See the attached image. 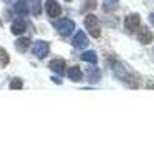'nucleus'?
<instances>
[{
	"mask_svg": "<svg viewBox=\"0 0 154 154\" xmlns=\"http://www.w3.org/2000/svg\"><path fill=\"white\" fill-rule=\"evenodd\" d=\"M108 63H109V66H111V71L114 74V77H117L119 80H122L123 83H126L130 88H139V79L131 74L130 71L126 69V66L123 65V63L120 60H117L116 57H109L108 59Z\"/></svg>",
	"mask_w": 154,
	"mask_h": 154,
	"instance_id": "f257e3e1",
	"label": "nucleus"
},
{
	"mask_svg": "<svg viewBox=\"0 0 154 154\" xmlns=\"http://www.w3.org/2000/svg\"><path fill=\"white\" fill-rule=\"evenodd\" d=\"M83 25L85 28L88 29V34L94 37V38H99L102 35V31H100V22L99 19L94 16V14H86L85 19H83Z\"/></svg>",
	"mask_w": 154,
	"mask_h": 154,
	"instance_id": "f03ea898",
	"label": "nucleus"
},
{
	"mask_svg": "<svg viewBox=\"0 0 154 154\" xmlns=\"http://www.w3.org/2000/svg\"><path fill=\"white\" fill-rule=\"evenodd\" d=\"M54 28H56V31H57L60 35L68 37V35L75 29V23H74L71 19H65V17H63V19L54 22Z\"/></svg>",
	"mask_w": 154,
	"mask_h": 154,
	"instance_id": "7ed1b4c3",
	"label": "nucleus"
},
{
	"mask_svg": "<svg viewBox=\"0 0 154 154\" xmlns=\"http://www.w3.org/2000/svg\"><path fill=\"white\" fill-rule=\"evenodd\" d=\"M31 51H32V56H34L35 59L42 60V59H45V57L49 54V43H48L46 40H35V42L32 43Z\"/></svg>",
	"mask_w": 154,
	"mask_h": 154,
	"instance_id": "20e7f679",
	"label": "nucleus"
},
{
	"mask_svg": "<svg viewBox=\"0 0 154 154\" xmlns=\"http://www.w3.org/2000/svg\"><path fill=\"white\" fill-rule=\"evenodd\" d=\"M125 29L128 32H136L139 28H140V16L137 14V12H133V14H128L125 17Z\"/></svg>",
	"mask_w": 154,
	"mask_h": 154,
	"instance_id": "39448f33",
	"label": "nucleus"
},
{
	"mask_svg": "<svg viewBox=\"0 0 154 154\" xmlns=\"http://www.w3.org/2000/svg\"><path fill=\"white\" fill-rule=\"evenodd\" d=\"M45 9H46V14H48L49 19H57L62 14V6L57 0H46Z\"/></svg>",
	"mask_w": 154,
	"mask_h": 154,
	"instance_id": "423d86ee",
	"label": "nucleus"
},
{
	"mask_svg": "<svg viewBox=\"0 0 154 154\" xmlns=\"http://www.w3.org/2000/svg\"><path fill=\"white\" fill-rule=\"evenodd\" d=\"M137 31H139V32H137V40L142 43V45H149V43H152L154 35H152V32L149 31L148 26H140Z\"/></svg>",
	"mask_w": 154,
	"mask_h": 154,
	"instance_id": "0eeeda50",
	"label": "nucleus"
},
{
	"mask_svg": "<svg viewBox=\"0 0 154 154\" xmlns=\"http://www.w3.org/2000/svg\"><path fill=\"white\" fill-rule=\"evenodd\" d=\"M48 68L53 72H56L57 75H63L66 71V62L63 59H54L48 63Z\"/></svg>",
	"mask_w": 154,
	"mask_h": 154,
	"instance_id": "6e6552de",
	"label": "nucleus"
},
{
	"mask_svg": "<svg viewBox=\"0 0 154 154\" xmlns=\"http://www.w3.org/2000/svg\"><path fill=\"white\" fill-rule=\"evenodd\" d=\"M72 46L74 48H77V49H83V48H86L88 46V37H86V34H85V31H77L75 32V35L72 37Z\"/></svg>",
	"mask_w": 154,
	"mask_h": 154,
	"instance_id": "1a4fd4ad",
	"label": "nucleus"
},
{
	"mask_svg": "<svg viewBox=\"0 0 154 154\" xmlns=\"http://www.w3.org/2000/svg\"><path fill=\"white\" fill-rule=\"evenodd\" d=\"M12 8H14L16 14L20 16V17H26L29 12H31V8H29V5H28L26 0H17L16 5L12 6Z\"/></svg>",
	"mask_w": 154,
	"mask_h": 154,
	"instance_id": "9d476101",
	"label": "nucleus"
},
{
	"mask_svg": "<svg viewBox=\"0 0 154 154\" xmlns=\"http://www.w3.org/2000/svg\"><path fill=\"white\" fill-rule=\"evenodd\" d=\"M26 20L25 19H16L14 22L11 23V32L14 34V35H20L23 34L25 31H26Z\"/></svg>",
	"mask_w": 154,
	"mask_h": 154,
	"instance_id": "9b49d317",
	"label": "nucleus"
},
{
	"mask_svg": "<svg viewBox=\"0 0 154 154\" xmlns=\"http://www.w3.org/2000/svg\"><path fill=\"white\" fill-rule=\"evenodd\" d=\"M86 79L89 83H97L102 79V71L97 66H91V68H86Z\"/></svg>",
	"mask_w": 154,
	"mask_h": 154,
	"instance_id": "f8f14e48",
	"label": "nucleus"
},
{
	"mask_svg": "<svg viewBox=\"0 0 154 154\" xmlns=\"http://www.w3.org/2000/svg\"><path fill=\"white\" fill-rule=\"evenodd\" d=\"M66 75H68V79L72 80V82H82V79H83V72H82L80 66H77V65L71 66L66 71Z\"/></svg>",
	"mask_w": 154,
	"mask_h": 154,
	"instance_id": "ddd939ff",
	"label": "nucleus"
},
{
	"mask_svg": "<svg viewBox=\"0 0 154 154\" xmlns=\"http://www.w3.org/2000/svg\"><path fill=\"white\" fill-rule=\"evenodd\" d=\"M29 46H31V40L28 37H19L16 40V49L19 51V53H22V54L26 53V51L29 49Z\"/></svg>",
	"mask_w": 154,
	"mask_h": 154,
	"instance_id": "4468645a",
	"label": "nucleus"
},
{
	"mask_svg": "<svg viewBox=\"0 0 154 154\" xmlns=\"http://www.w3.org/2000/svg\"><path fill=\"white\" fill-rule=\"evenodd\" d=\"M80 59L86 63H91V65H96V63L99 62V56L96 51L93 49H89V51H83V53L80 54Z\"/></svg>",
	"mask_w": 154,
	"mask_h": 154,
	"instance_id": "2eb2a0df",
	"label": "nucleus"
},
{
	"mask_svg": "<svg viewBox=\"0 0 154 154\" xmlns=\"http://www.w3.org/2000/svg\"><path fill=\"white\" fill-rule=\"evenodd\" d=\"M96 8H97V0H85L80 11L83 14H89V11H94Z\"/></svg>",
	"mask_w": 154,
	"mask_h": 154,
	"instance_id": "dca6fc26",
	"label": "nucleus"
},
{
	"mask_svg": "<svg viewBox=\"0 0 154 154\" xmlns=\"http://www.w3.org/2000/svg\"><path fill=\"white\" fill-rule=\"evenodd\" d=\"M31 14L34 17H38L42 14V0H32L31 2Z\"/></svg>",
	"mask_w": 154,
	"mask_h": 154,
	"instance_id": "f3484780",
	"label": "nucleus"
},
{
	"mask_svg": "<svg viewBox=\"0 0 154 154\" xmlns=\"http://www.w3.org/2000/svg\"><path fill=\"white\" fill-rule=\"evenodd\" d=\"M8 63H9V56H8V51L5 48L0 46V65H2V68L8 66Z\"/></svg>",
	"mask_w": 154,
	"mask_h": 154,
	"instance_id": "a211bd4d",
	"label": "nucleus"
},
{
	"mask_svg": "<svg viewBox=\"0 0 154 154\" xmlns=\"http://www.w3.org/2000/svg\"><path fill=\"white\" fill-rule=\"evenodd\" d=\"M23 88V80L20 77H12L9 80V89H22Z\"/></svg>",
	"mask_w": 154,
	"mask_h": 154,
	"instance_id": "6ab92c4d",
	"label": "nucleus"
},
{
	"mask_svg": "<svg viewBox=\"0 0 154 154\" xmlns=\"http://www.w3.org/2000/svg\"><path fill=\"white\" fill-rule=\"evenodd\" d=\"M51 80H53L56 85H60L62 83V80H60V77H57V75H54V77H51Z\"/></svg>",
	"mask_w": 154,
	"mask_h": 154,
	"instance_id": "aec40b11",
	"label": "nucleus"
},
{
	"mask_svg": "<svg viewBox=\"0 0 154 154\" xmlns=\"http://www.w3.org/2000/svg\"><path fill=\"white\" fill-rule=\"evenodd\" d=\"M148 20H149V23L152 25V26H154V12H151V14H149V17H148Z\"/></svg>",
	"mask_w": 154,
	"mask_h": 154,
	"instance_id": "412c9836",
	"label": "nucleus"
},
{
	"mask_svg": "<svg viewBox=\"0 0 154 154\" xmlns=\"http://www.w3.org/2000/svg\"><path fill=\"white\" fill-rule=\"evenodd\" d=\"M111 2H114V3H117V2H119V0H111Z\"/></svg>",
	"mask_w": 154,
	"mask_h": 154,
	"instance_id": "4be33fe9",
	"label": "nucleus"
},
{
	"mask_svg": "<svg viewBox=\"0 0 154 154\" xmlns=\"http://www.w3.org/2000/svg\"><path fill=\"white\" fill-rule=\"evenodd\" d=\"M63 2H72V0H63Z\"/></svg>",
	"mask_w": 154,
	"mask_h": 154,
	"instance_id": "5701e85b",
	"label": "nucleus"
}]
</instances>
